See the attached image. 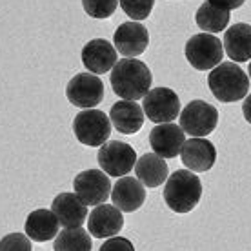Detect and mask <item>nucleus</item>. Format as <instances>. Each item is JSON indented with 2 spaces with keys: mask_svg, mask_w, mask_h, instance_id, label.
<instances>
[{
  "mask_svg": "<svg viewBox=\"0 0 251 251\" xmlns=\"http://www.w3.org/2000/svg\"><path fill=\"white\" fill-rule=\"evenodd\" d=\"M111 88L122 100L144 99L150 91L153 76L150 68L137 58H122L111 69Z\"/></svg>",
  "mask_w": 251,
  "mask_h": 251,
  "instance_id": "f257e3e1",
  "label": "nucleus"
},
{
  "mask_svg": "<svg viewBox=\"0 0 251 251\" xmlns=\"http://www.w3.org/2000/svg\"><path fill=\"white\" fill-rule=\"evenodd\" d=\"M202 197L201 178L189 170L171 173L164 186V202L171 211L178 215L193 211Z\"/></svg>",
  "mask_w": 251,
  "mask_h": 251,
  "instance_id": "f03ea898",
  "label": "nucleus"
},
{
  "mask_svg": "<svg viewBox=\"0 0 251 251\" xmlns=\"http://www.w3.org/2000/svg\"><path fill=\"white\" fill-rule=\"evenodd\" d=\"M207 86L213 97L220 102H239L242 100L250 89V76L244 69L235 62H220L211 69L207 76Z\"/></svg>",
  "mask_w": 251,
  "mask_h": 251,
  "instance_id": "7ed1b4c3",
  "label": "nucleus"
},
{
  "mask_svg": "<svg viewBox=\"0 0 251 251\" xmlns=\"http://www.w3.org/2000/svg\"><path fill=\"white\" fill-rule=\"evenodd\" d=\"M73 133L80 144L97 148L109 140L111 120L104 111H99L95 107L86 109V111H80L73 120Z\"/></svg>",
  "mask_w": 251,
  "mask_h": 251,
  "instance_id": "20e7f679",
  "label": "nucleus"
},
{
  "mask_svg": "<svg viewBox=\"0 0 251 251\" xmlns=\"http://www.w3.org/2000/svg\"><path fill=\"white\" fill-rule=\"evenodd\" d=\"M188 62L199 71H207V69L217 68L222 62L224 57V46L211 33H199L193 35L186 42L184 48Z\"/></svg>",
  "mask_w": 251,
  "mask_h": 251,
  "instance_id": "39448f33",
  "label": "nucleus"
},
{
  "mask_svg": "<svg viewBox=\"0 0 251 251\" xmlns=\"http://www.w3.org/2000/svg\"><path fill=\"white\" fill-rule=\"evenodd\" d=\"M178 117H180L182 131L197 138L207 137L209 133L215 131V127L219 124V111H217V107L204 100L189 102Z\"/></svg>",
  "mask_w": 251,
  "mask_h": 251,
  "instance_id": "423d86ee",
  "label": "nucleus"
},
{
  "mask_svg": "<svg viewBox=\"0 0 251 251\" xmlns=\"http://www.w3.org/2000/svg\"><path fill=\"white\" fill-rule=\"evenodd\" d=\"M99 164L107 176H124L137 164V153L129 144L120 140H107L99 150Z\"/></svg>",
  "mask_w": 251,
  "mask_h": 251,
  "instance_id": "0eeeda50",
  "label": "nucleus"
},
{
  "mask_svg": "<svg viewBox=\"0 0 251 251\" xmlns=\"http://www.w3.org/2000/svg\"><path fill=\"white\" fill-rule=\"evenodd\" d=\"M142 109L153 124H170L180 115V99L170 88L150 89L144 97Z\"/></svg>",
  "mask_w": 251,
  "mask_h": 251,
  "instance_id": "6e6552de",
  "label": "nucleus"
},
{
  "mask_svg": "<svg viewBox=\"0 0 251 251\" xmlns=\"http://www.w3.org/2000/svg\"><path fill=\"white\" fill-rule=\"evenodd\" d=\"M66 97L80 109H93L104 100V84L93 73H78L68 82Z\"/></svg>",
  "mask_w": 251,
  "mask_h": 251,
  "instance_id": "1a4fd4ad",
  "label": "nucleus"
},
{
  "mask_svg": "<svg viewBox=\"0 0 251 251\" xmlns=\"http://www.w3.org/2000/svg\"><path fill=\"white\" fill-rule=\"evenodd\" d=\"M76 197L86 206H100L111 195V180L100 170H86L78 173L73 180Z\"/></svg>",
  "mask_w": 251,
  "mask_h": 251,
  "instance_id": "9d476101",
  "label": "nucleus"
},
{
  "mask_svg": "<svg viewBox=\"0 0 251 251\" xmlns=\"http://www.w3.org/2000/svg\"><path fill=\"white\" fill-rule=\"evenodd\" d=\"M115 50L124 58H135L142 55L150 44V33L140 22H124L113 35Z\"/></svg>",
  "mask_w": 251,
  "mask_h": 251,
  "instance_id": "9b49d317",
  "label": "nucleus"
},
{
  "mask_svg": "<svg viewBox=\"0 0 251 251\" xmlns=\"http://www.w3.org/2000/svg\"><path fill=\"white\" fill-rule=\"evenodd\" d=\"M80 57L84 68H88L93 75H104L119 62L117 60L119 53L115 50V46H111V42L104 40V38L89 40L88 44L82 48Z\"/></svg>",
  "mask_w": 251,
  "mask_h": 251,
  "instance_id": "f8f14e48",
  "label": "nucleus"
},
{
  "mask_svg": "<svg viewBox=\"0 0 251 251\" xmlns=\"http://www.w3.org/2000/svg\"><path fill=\"white\" fill-rule=\"evenodd\" d=\"M124 227V217L119 207L100 204L88 215V231L95 239H111Z\"/></svg>",
  "mask_w": 251,
  "mask_h": 251,
  "instance_id": "ddd939ff",
  "label": "nucleus"
},
{
  "mask_svg": "<svg viewBox=\"0 0 251 251\" xmlns=\"http://www.w3.org/2000/svg\"><path fill=\"white\" fill-rule=\"evenodd\" d=\"M180 160L191 171H197V173L209 171L217 160V150L213 142L201 137H193L189 140H184V146L180 150Z\"/></svg>",
  "mask_w": 251,
  "mask_h": 251,
  "instance_id": "4468645a",
  "label": "nucleus"
},
{
  "mask_svg": "<svg viewBox=\"0 0 251 251\" xmlns=\"http://www.w3.org/2000/svg\"><path fill=\"white\" fill-rule=\"evenodd\" d=\"M184 131L180 126L158 124L150 131V146L153 153L162 158H175L184 146Z\"/></svg>",
  "mask_w": 251,
  "mask_h": 251,
  "instance_id": "2eb2a0df",
  "label": "nucleus"
},
{
  "mask_svg": "<svg viewBox=\"0 0 251 251\" xmlns=\"http://www.w3.org/2000/svg\"><path fill=\"white\" fill-rule=\"evenodd\" d=\"M51 211L58 219L62 227H82L88 219V206L76 197V193H58L53 199Z\"/></svg>",
  "mask_w": 251,
  "mask_h": 251,
  "instance_id": "dca6fc26",
  "label": "nucleus"
},
{
  "mask_svg": "<svg viewBox=\"0 0 251 251\" xmlns=\"http://www.w3.org/2000/svg\"><path fill=\"white\" fill-rule=\"evenodd\" d=\"M111 201H113V206L124 213L137 211L146 202L144 184L133 176H120L119 182L111 189Z\"/></svg>",
  "mask_w": 251,
  "mask_h": 251,
  "instance_id": "f3484780",
  "label": "nucleus"
},
{
  "mask_svg": "<svg viewBox=\"0 0 251 251\" xmlns=\"http://www.w3.org/2000/svg\"><path fill=\"white\" fill-rule=\"evenodd\" d=\"M109 120L122 135H135L144 124V109L135 100H119L111 106Z\"/></svg>",
  "mask_w": 251,
  "mask_h": 251,
  "instance_id": "a211bd4d",
  "label": "nucleus"
},
{
  "mask_svg": "<svg viewBox=\"0 0 251 251\" xmlns=\"http://www.w3.org/2000/svg\"><path fill=\"white\" fill-rule=\"evenodd\" d=\"M58 219L51 209H35L27 215L24 224V231L35 242H48L58 235Z\"/></svg>",
  "mask_w": 251,
  "mask_h": 251,
  "instance_id": "6ab92c4d",
  "label": "nucleus"
},
{
  "mask_svg": "<svg viewBox=\"0 0 251 251\" xmlns=\"http://www.w3.org/2000/svg\"><path fill=\"white\" fill-rule=\"evenodd\" d=\"M222 46L233 62L251 60V25L240 22L227 27Z\"/></svg>",
  "mask_w": 251,
  "mask_h": 251,
  "instance_id": "aec40b11",
  "label": "nucleus"
},
{
  "mask_svg": "<svg viewBox=\"0 0 251 251\" xmlns=\"http://www.w3.org/2000/svg\"><path fill=\"white\" fill-rule=\"evenodd\" d=\"M135 173L144 186L158 188L160 184H166L170 170H168V164L162 157H158L155 153H146L135 164Z\"/></svg>",
  "mask_w": 251,
  "mask_h": 251,
  "instance_id": "412c9836",
  "label": "nucleus"
},
{
  "mask_svg": "<svg viewBox=\"0 0 251 251\" xmlns=\"http://www.w3.org/2000/svg\"><path fill=\"white\" fill-rule=\"evenodd\" d=\"M229 19H231V13L227 9H222V7L211 4L209 0H206L202 4L197 13H195V20H197V25L204 29L206 33H220L226 31L227 24H229Z\"/></svg>",
  "mask_w": 251,
  "mask_h": 251,
  "instance_id": "4be33fe9",
  "label": "nucleus"
},
{
  "mask_svg": "<svg viewBox=\"0 0 251 251\" xmlns=\"http://www.w3.org/2000/svg\"><path fill=\"white\" fill-rule=\"evenodd\" d=\"M93 242L84 227H66L55 239V251H91Z\"/></svg>",
  "mask_w": 251,
  "mask_h": 251,
  "instance_id": "5701e85b",
  "label": "nucleus"
},
{
  "mask_svg": "<svg viewBox=\"0 0 251 251\" xmlns=\"http://www.w3.org/2000/svg\"><path fill=\"white\" fill-rule=\"evenodd\" d=\"M82 6L91 19L102 20L113 15L119 6V0H82Z\"/></svg>",
  "mask_w": 251,
  "mask_h": 251,
  "instance_id": "b1692460",
  "label": "nucleus"
},
{
  "mask_svg": "<svg viewBox=\"0 0 251 251\" xmlns=\"http://www.w3.org/2000/svg\"><path fill=\"white\" fill-rule=\"evenodd\" d=\"M124 13L133 20H144L151 15L155 0H119Z\"/></svg>",
  "mask_w": 251,
  "mask_h": 251,
  "instance_id": "393cba45",
  "label": "nucleus"
},
{
  "mask_svg": "<svg viewBox=\"0 0 251 251\" xmlns=\"http://www.w3.org/2000/svg\"><path fill=\"white\" fill-rule=\"evenodd\" d=\"M0 251H31V239L24 233H9L0 240Z\"/></svg>",
  "mask_w": 251,
  "mask_h": 251,
  "instance_id": "a878e982",
  "label": "nucleus"
},
{
  "mask_svg": "<svg viewBox=\"0 0 251 251\" xmlns=\"http://www.w3.org/2000/svg\"><path fill=\"white\" fill-rule=\"evenodd\" d=\"M99 251H135L131 240L124 239V237H111L100 246Z\"/></svg>",
  "mask_w": 251,
  "mask_h": 251,
  "instance_id": "bb28decb",
  "label": "nucleus"
},
{
  "mask_svg": "<svg viewBox=\"0 0 251 251\" xmlns=\"http://www.w3.org/2000/svg\"><path fill=\"white\" fill-rule=\"evenodd\" d=\"M209 2H211V4H215V6L222 7V9L231 11V9H237V7L242 6L246 0H209Z\"/></svg>",
  "mask_w": 251,
  "mask_h": 251,
  "instance_id": "cd10ccee",
  "label": "nucleus"
},
{
  "mask_svg": "<svg viewBox=\"0 0 251 251\" xmlns=\"http://www.w3.org/2000/svg\"><path fill=\"white\" fill-rule=\"evenodd\" d=\"M242 113H244V119L251 124V95L246 97L244 104H242Z\"/></svg>",
  "mask_w": 251,
  "mask_h": 251,
  "instance_id": "c85d7f7f",
  "label": "nucleus"
},
{
  "mask_svg": "<svg viewBox=\"0 0 251 251\" xmlns=\"http://www.w3.org/2000/svg\"><path fill=\"white\" fill-rule=\"evenodd\" d=\"M248 76L251 78V62H250V66H248Z\"/></svg>",
  "mask_w": 251,
  "mask_h": 251,
  "instance_id": "c756f323",
  "label": "nucleus"
}]
</instances>
